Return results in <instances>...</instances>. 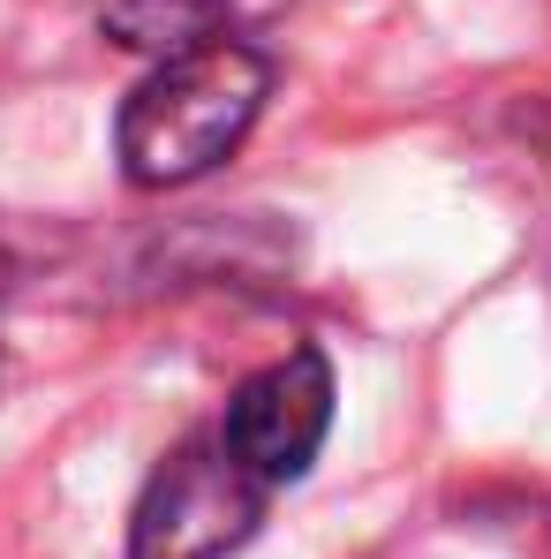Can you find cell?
Instances as JSON below:
<instances>
[{"label": "cell", "instance_id": "1", "mask_svg": "<svg viewBox=\"0 0 551 559\" xmlns=\"http://www.w3.org/2000/svg\"><path fill=\"white\" fill-rule=\"evenodd\" d=\"M273 98V61L242 38H212L196 53L159 61L136 92L121 98V175L136 189H182L204 182L219 159L242 152Z\"/></svg>", "mask_w": 551, "mask_h": 559}, {"label": "cell", "instance_id": "2", "mask_svg": "<svg viewBox=\"0 0 551 559\" xmlns=\"http://www.w3.org/2000/svg\"><path fill=\"white\" fill-rule=\"evenodd\" d=\"M273 484H257L250 468L227 454V439H189L175 462L152 476L136 530H129V559H219L242 545L265 514Z\"/></svg>", "mask_w": 551, "mask_h": 559}, {"label": "cell", "instance_id": "3", "mask_svg": "<svg viewBox=\"0 0 551 559\" xmlns=\"http://www.w3.org/2000/svg\"><path fill=\"white\" fill-rule=\"evenodd\" d=\"M325 431H333V364L318 348H287L279 364L250 371L235 385L227 416H219L227 454L250 468L257 484H273V491L295 484L302 468L318 462Z\"/></svg>", "mask_w": 551, "mask_h": 559}, {"label": "cell", "instance_id": "4", "mask_svg": "<svg viewBox=\"0 0 551 559\" xmlns=\"http://www.w3.org/2000/svg\"><path fill=\"white\" fill-rule=\"evenodd\" d=\"M98 23H106L121 46L175 61V53H196V46L227 38V0H106Z\"/></svg>", "mask_w": 551, "mask_h": 559}]
</instances>
